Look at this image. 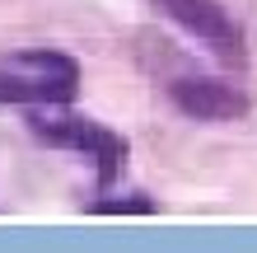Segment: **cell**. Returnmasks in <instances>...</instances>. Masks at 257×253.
<instances>
[{
  "label": "cell",
  "mask_w": 257,
  "mask_h": 253,
  "mask_svg": "<svg viewBox=\"0 0 257 253\" xmlns=\"http://www.w3.org/2000/svg\"><path fill=\"white\" fill-rule=\"evenodd\" d=\"M155 10L164 19H173L183 33L201 38L206 47H215L224 61H238L243 56V28L234 24V14L220 0H155Z\"/></svg>",
  "instance_id": "3"
},
{
  "label": "cell",
  "mask_w": 257,
  "mask_h": 253,
  "mask_svg": "<svg viewBox=\"0 0 257 253\" xmlns=\"http://www.w3.org/2000/svg\"><path fill=\"white\" fill-rule=\"evenodd\" d=\"M89 211H94V216H117V211H141V216H150V211H155V202L141 197V192H131V197H103V202H89Z\"/></svg>",
  "instance_id": "5"
},
{
  "label": "cell",
  "mask_w": 257,
  "mask_h": 253,
  "mask_svg": "<svg viewBox=\"0 0 257 253\" xmlns=\"http://www.w3.org/2000/svg\"><path fill=\"white\" fill-rule=\"evenodd\" d=\"M169 103L192 122H234L248 113V94L220 75H183L169 85Z\"/></svg>",
  "instance_id": "4"
},
{
  "label": "cell",
  "mask_w": 257,
  "mask_h": 253,
  "mask_svg": "<svg viewBox=\"0 0 257 253\" xmlns=\"http://www.w3.org/2000/svg\"><path fill=\"white\" fill-rule=\"evenodd\" d=\"M80 94V61L56 47H24L0 56V103L61 108Z\"/></svg>",
  "instance_id": "1"
},
{
  "label": "cell",
  "mask_w": 257,
  "mask_h": 253,
  "mask_svg": "<svg viewBox=\"0 0 257 253\" xmlns=\"http://www.w3.org/2000/svg\"><path fill=\"white\" fill-rule=\"evenodd\" d=\"M28 131H33L42 145H52V150H75V155H84L89 164H94V174H98L103 188L122 178L126 155H131L126 136H117L112 127L94 122V117H80V113L33 108V113H28Z\"/></svg>",
  "instance_id": "2"
}]
</instances>
